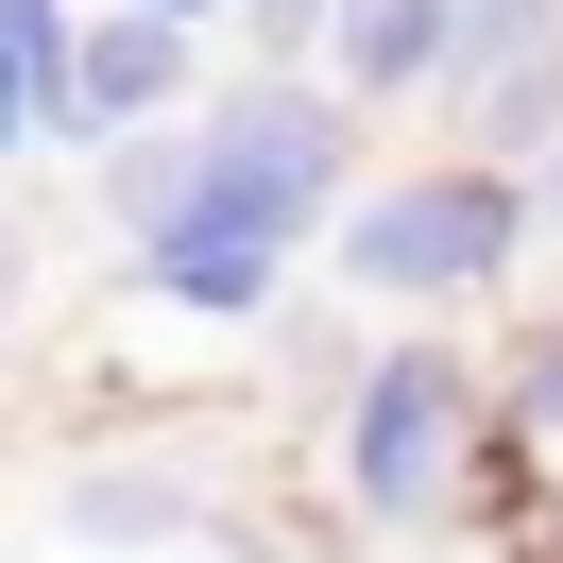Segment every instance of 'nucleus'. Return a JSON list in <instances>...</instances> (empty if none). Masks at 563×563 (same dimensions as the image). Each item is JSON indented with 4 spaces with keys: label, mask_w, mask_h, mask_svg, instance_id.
Wrapping results in <instances>:
<instances>
[{
    "label": "nucleus",
    "mask_w": 563,
    "mask_h": 563,
    "mask_svg": "<svg viewBox=\"0 0 563 563\" xmlns=\"http://www.w3.org/2000/svg\"><path fill=\"white\" fill-rule=\"evenodd\" d=\"M512 512H563V308L495 358V461H478V529Z\"/></svg>",
    "instance_id": "nucleus-4"
},
{
    "label": "nucleus",
    "mask_w": 563,
    "mask_h": 563,
    "mask_svg": "<svg viewBox=\"0 0 563 563\" xmlns=\"http://www.w3.org/2000/svg\"><path fill=\"white\" fill-rule=\"evenodd\" d=\"M103 18H172V35H206V18H240V0H103Z\"/></svg>",
    "instance_id": "nucleus-13"
},
{
    "label": "nucleus",
    "mask_w": 563,
    "mask_h": 563,
    "mask_svg": "<svg viewBox=\"0 0 563 563\" xmlns=\"http://www.w3.org/2000/svg\"><path fill=\"white\" fill-rule=\"evenodd\" d=\"M444 120H461V154H478V172H547V154H563V35H529V52H495V69H461Z\"/></svg>",
    "instance_id": "nucleus-7"
},
{
    "label": "nucleus",
    "mask_w": 563,
    "mask_h": 563,
    "mask_svg": "<svg viewBox=\"0 0 563 563\" xmlns=\"http://www.w3.org/2000/svg\"><path fill=\"white\" fill-rule=\"evenodd\" d=\"M69 529H86V547H154V529H206V495H188V478H86Z\"/></svg>",
    "instance_id": "nucleus-10"
},
{
    "label": "nucleus",
    "mask_w": 563,
    "mask_h": 563,
    "mask_svg": "<svg viewBox=\"0 0 563 563\" xmlns=\"http://www.w3.org/2000/svg\"><path fill=\"white\" fill-rule=\"evenodd\" d=\"M478 461H495V376L461 342H393L376 376H358V410H342V495L376 529H444L461 495H478Z\"/></svg>",
    "instance_id": "nucleus-3"
},
{
    "label": "nucleus",
    "mask_w": 563,
    "mask_h": 563,
    "mask_svg": "<svg viewBox=\"0 0 563 563\" xmlns=\"http://www.w3.org/2000/svg\"><path fill=\"white\" fill-rule=\"evenodd\" d=\"M444 18H461V69H495V52L563 35V0H444Z\"/></svg>",
    "instance_id": "nucleus-11"
},
{
    "label": "nucleus",
    "mask_w": 563,
    "mask_h": 563,
    "mask_svg": "<svg viewBox=\"0 0 563 563\" xmlns=\"http://www.w3.org/2000/svg\"><path fill=\"white\" fill-rule=\"evenodd\" d=\"M324 86H342L358 120H376V103H427V86H461V18H444V0H342Z\"/></svg>",
    "instance_id": "nucleus-6"
},
{
    "label": "nucleus",
    "mask_w": 563,
    "mask_h": 563,
    "mask_svg": "<svg viewBox=\"0 0 563 563\" xmlns=\"http://www.w3.org/2000/svg\"><path fill=\"white\" fill-rule=\"evenodd\" d=\"M69 35H86L69 0H0V154L69 120Z\"/></svg>",
    "instance_id": "nucleus-8"
},
{
    "label": "nucleus",
    "mask_w": 563,
    "mask_h": 563,
    "mask_svg": "<svg viewBox=\"0 0 563 563\" xmlns=\"http://www.w3.org/2000/svg\"><path fill=\"white\" fill-rule=\"evenodd\" d=\"M274 274H290V256H240V240H154V256H137V290H172L188 324H256Z\"/></svg>",
    "instance_id": "nucleus-9"
},
{
    "label": "nucleus",
    "mask_w": 563,
    "mask_h": 563,
    "mask_svg": "<svg viewBox=\"0 0 563 563\" xmlns=\"http://www.w3.org/2000/svg\"><path fill=\"white\" fill-rule=\"evenodd\" d=\"M342 188H358V103L324 69H240L222 103H188V222L172 240L308 256V240H342Z\"/></svg>",
    "instance_id": "nucleus-1"
},
{
    "label": "nucleus",
    "mask_w": 563,
    "mask_h": 563,
    "mask_svg": "<svg viewBox=\"0 0 563 563\" xmlns=\"http://www.w3.org/2000/svg\"><path fill=\"white\" fill-rule=\"evenodd\" d=\"M256 52H342V0H240Z\"/></svg>",
    "instance_id": "nucleus-12"
},
{
    "label": "nucleus",
    "mask_w": 563,
    "mask_h": 563,
    "mask_svg": "<svg viewBox=\"0 0 563 563\" xmlns=\"http://www.w3.org/2000/svg\"><path fill=\"white\" fill-rule=\"evenodd\" d=\"M547 240V206H529V172H478V154H427V172L358 188L342 206V290H393V308H444V290H495L512 256Z\"/></svg>",
    "instance_id": "nucleus-2"
},
{
    "label": "nucleus",
    "mask_w": 563,
    "mask_h": 563,
    "mask_svg": "<svg viewBox=\"0 0 563 563\" xmlns=\"http://www.w3.org/2000/svg\"><path fill=\"white\" fill-rule=\"evenodd\" d=\"M188 103V35L172 18H86L69 35V120L52 137H137V120H172Z\"/></svg>",
    "instance_id": "nucleus-5"
}]
</instances>
